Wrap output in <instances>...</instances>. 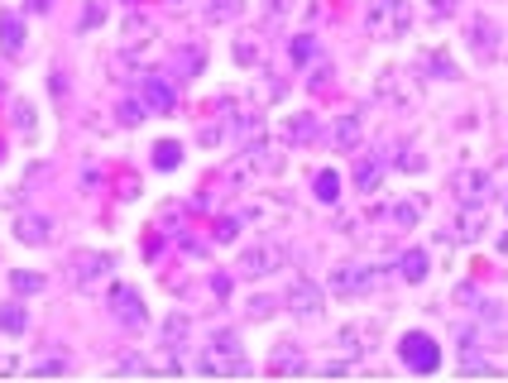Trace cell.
<instances>
[{"instance_id":"1","label":"cell","mask_w":508,"mask_h":383,"mask_svg":"<svg viewBox=\"0 0 508 383\" xmlns=\"http://www.w3.org/2000/svg\"><path fill=\"white\" fill-rule=\"evenodd\" d=\"M365 29L374 38H384V44L403 38L412 29V0H369L365 5Z\"/></svg>"},{"instance_id":"2","label":"cell","mask_w":508,"mask_h":383,"mask_svg":"<svg viewBox=\"0 0 508 383\" xmlns=\"http://www.w3.org/2000/svg\"><path fill=\"white\" fill-rule=\"evenodd\" d=\"M399 355H403V364L412 374H437L441 369V345L431 340L427 331H408L399 340Z\"/></svg>"},{"instance_id":"3","label":"cell","mask_w":508,"mask_h":383,"mask_svg":"<svg viewBox=\"0 0 508 383\" xmlns=\"http://www.w3.org/2000/svg\"><path fill=\"white\" fill-rule=\"evenodd\" d=\"M284 264H288V249L278 244V240H254V244L240 254V274H244V278H269V274H278Z\"/></svg>"},{"instance_id":"4","label":"cell","mask_w":508,"mask_h":383,"mask_svg":"<svg viewBox=\"0 0 508 383\" xmlns=\"http://www.w3.org/2000/svg\"><path fill=\"white\" fill-rule=\"evenodd\" d=\"M379 287V268H369V264H336L331 268V293H341V297H365Z\"/></svg>"},{"instance_id":"5","label":"cell","mask_w":508,"mask_h":383,"mask_svg":"<svg viewBox=\"0 0 508 383\" xmlns=\"http://www.w3.org/2000/svg\"><path fill=\"white\" fill-rule=\"evenodd\" d=\"M140 101L149 106V115H168L178 106V87L163 72H140Z\"/></svg>"},{"instance_id":"6","label":"cell","mask_w":508,"mask_h":383,"mask_svg":"<svg viewBox=\"0 0 508 383\" xmlns=\"http://www.w3.org/2000/svg\"><path fill=\"white\" fill-rule=\"evenodd\" d=\"M110 316H116L125 331H140V326L149 321V312H144V297H140V287H130V283H120V287H110Z\"/></svg>"},{"instance_id":"7","label":"cell","mask_w":508,"mask_h":383,"mask_svg":"<svg viewBox=\"0 0 508 383\" xmlns=\"http://www.w3.org/2000/svg\"><path fill=\"white\" fill-rule=\"evenodd\" d=\"M451 192H456L461 206H484L489 192H494V178H489L484 168H461L456 178H451Z\"/></svg>"},{"instance_id":"8","label":"cell","mask_w":508,"mask_h":383,"mask_svg":"<svg viewBox=\"0 0 508 383\" xmlns=\"http://www.w3.org/2000/svg\"><path fill=\"white\" fill-rule=\"evenodd\" d=\"M110 254H97V249H82V254H72V268H67V278L72 287H97L106 274H110Z\"/></svg>"},{"instance_id":"9","label":"cell","mask_w":508,"mask_h":383,"mask_svg":"<svg viewBox=\"0 0 508 383\" xmlns=\"http://www.w3.org/2000/svg\"><path fill=\"white\" fill-rule=\"evenodd\" d=\"M288 306H293V316L316 321V316H322V306H327L322 283H312V278H297V283L288 287Z\"/></svg>"},{"instance_id":"10","label":"cell","mask_w":508,"mask_h":383,"mask_svg":"<svg viewBox=\"0 0 508 383\" xmlns=\"http://www.w3.org/2000/svg\"><path fill=\"white\" fill-rule=\"evenodd\" d=\"M360 134H365V120H360V115H336V125H331V149L336 153H355V149H360Z\"/></svg>"},{"instance_id":"11","label":"cell","mask_w":508,"mask_h":383,"mask_svg":"<svg viewBox=\"0 0 508 383\" xmlns=\"http://www.w3.org/2000/svg\"><path fill=\"white\" fill-rule=\"evenodd\" d=\"M25 19L15 10H0V48H5V57H25Z\"/></svg>"},{"instance_id":"12","label":"cell","mask_w":508,"mask_h":383,"mask_svg":"<svg viewBox=\"0 0 508 383\" xmlns=\"http://www.w3.org/2000/svg\"><path fill=\"white\" fill-rule=\"evenodd\" d=\"M197 369L202 374H244V369H250V359L231 355V350H212V345H206V355L197 359Z\"/></svg>"},{"instance_id":"13","label":"cell","mask_w":508,"mask_h":383,"mask_svg":"<svg viewBox=\"0 0 508 383\" xmlns=\"http://www.w3.org/2000/svg\"><path fill=\"white\" fill-rule=\"evenodd\" d=\"M374 340H379V326H374V321H355V326H346V331H341V345H346L350 355L374 350Z\"/></svg>"},{"instance_id":"14","label":"cell","mask_w":508,"mask_h":383,"mask_svg":"<svg viewBox=\"0 0 508 383\" xmlns=\"http://www.w3.org/2000/svg\"><path fill=\"white\" fill-rule=\"evenodd\" d=\"M15 235L25 244H48V221L34 216V211H20V216H15Z\"/></svg>"},{"instance_id":"15","label":"cell","mask_w":508,"mask_h":383,"mask_svg":"<svg viewBox=\"0 0 508 383\" xmlns=\"http://www.w3.org/2000/svg\"><path fill=\"white\" fill-rule=\"evenodd\" d=\"M470 48L475 53H494L499 48V25L494 19H470Z\"/></svg>"},{"instance_id":"16","label":"cell","mask_w":508,"mask_h":383,"mask_svg":"<svg viewBox=\"0 0 508 383\" xmlns=\"http://www.w3.org/2000/svg\"><path fill=\"white\" fill-rule=\"evenodd\" d=\"M484 230H489L484 206H465V211H461V221H456V240H480Z\"/></svg>"},{"instance_id":"17","label":"cell","mask_w":508,"mask_h":383,"mask_svg":"<svg viewBox=\"0 0 508 383\" xmlns=\"http://www.w3.org/2000/svg\"><path fill=\"white\" fill-rule=\"evenodd\" d=\"M312 192H316V202L336 206V202H341V172H336V168H322V172L312 178Z\"/></svg>"},{"instance_id":"18","label":"cell","mask_w":508,"mask_h":383,"mask_svg":"<svg viewBox=\"0 0 508 383\" xmlns=\"http://www.w3.org/2000/svg\"><path fill=\"white\" fill-rule=\"evenodd\" d=\"M355 182H360V192H379V182H384V159H360V163H355Z\"/></svg>"},{"instance_id":"19","label":"cell","mask_w":508,"mask_h":383,"mask_svg":"<svg viewBox=\"0 0 508 383\" xmlns=\"http://www.w3.org/2000/svg\"><path fill=\"white\" fill-rule=\"evenodd\" d=\"M399 278H408V283H422L427 278V254H422V249H408V254H399Z\"/></svg>"},{"instance_id":"20","label":"cell","mask_w":508,"mask_h":383,"mask_svg":"<svg viewBox=\"0 0 508 383\" xmlns=\"http://www.w3.org/2000/svg\"><path fill=\"white\" fill-rule=\"evenodd\" d=\"M244 0H206V19L212 25H231V19H240Z\"/></svg>"},{"instance_id":"21","label":"cell","mask_w":508,"mask_h":383,"mask_svg":"<svg viewBox=\"0 0 508 383\" xmlns=\"http://www.w3.org/2000/svg\"><path fill=\"white\" fill-rule=\"evenodd\" d=\"M197 67H202V48H197V44H187L182 57H173V72H178L173 82H187V77H197Z\"/></svg>"},{"instance_id":"22","label":"cell","mask_w":508,"mask_h":383,"mask_svg":"<svg viewBox=\"0 0 508 383\" xmlns=\"http://www.w3.org/2000/svg\"><path fill=\"white\" fill-rule=\"evenodd\" d=\"M393 221H399L403 230H412V225L422 221V197H403L399 206H393Z\"/></svg>"},{"instance_id":"23","label":"cell","mask_w":508,"mask_h":383,"mask_svg":"<svg viewBox=\"0 0 508 383\" xmlns=\"http://www.w3.org/2000/svg\"><path fill=\"white\" fill-rule=\"evenodd\" d=\"M284 134H288V140H293V144H307V140H312V134H316V115H293V120H288V129H284Z\"/></svg>"},{"instance_id":"24","label":"cell","mask_w":508,"mask_h":383,"mask_svg":"<svg viewBox=\"0 0 508 383\" xmlns=\"http://www.w3.org/2000/svg\"><path fill=\"white\" fill-rule=\"evenodd\" d=\"M182 163V144H173V140H163V144H154V168H178Z\"/></svg>"},{"instance_id":"25","label":"cell","mask_w":508,"mask_h":383,"mask_svg":"<svg viewBox=\"0 0 508 383\" xmlns=\"http://www.w3.org/2000/svg\"><path fill=\"white\" fill-rule=\"evenodd\" d=\"M288 53L297 57V63H312V57L322 53V48H316V38H312V34H297L293 44H288Z\"/></svg>"},{"instance_id":"26","label":"cell","mask_w":508,"mask_h":383,"mask_svg":"<svg viewBox=\"0 0 508 383\" xmlns=\"http://www.w3.org/2000/svg\"><path fill=\"white\" fill-rule=\"evenodd\" d=\"M0 326H5L10 336H25V326H29V316L20 312V306H0Z\"/></svg>"},{"instance_id":"27","label":"cell","mask_w":508,"mask_h":383,"mask_svg":"<svg viewBox=\"0 0 508 383\" xmlns=\"http://www.w3.org/2000/svg\"><path fill=\"white\" fill-rule=\"evenodd\" d=\"M34 115H39V110H34L29 101H20V106H15V115H10V120H15V129H20V134H34V125H39V120H34Z\"/></svg>"},{"instance_id":"28","label":"cell","mask_w":508,"mask_h":383,"mask_svg":"<svg viewBox=\"0 0 508 383\" xmlns=\"http://www.w3.org/2000/svg\"><path fill=\"white\" fill-rule=\"evenodd\" d=\"M149 34H154V25H149V19H130V25H125V38H130V48H144L149 44Z\"/></svg>"},{"instance_id":"29","label":"cell","mask_w":508,"mask_h":383,"mask_svg":"<svg viewBox=\"0 0 508 383\" xmlns=\"http://www.w3.org/2000/svg\"><path fill=\"white\" fill-rule=\"evenodd\" d=\"M288 369H303V355H297V350H278L274 355V374H288Z\"/></svg>"},{"instance_id":"30","label":"cell","mask_w":508,"mask_h":383,"mask_svg":"<svg viewBox=\"0 0 508 383\" xmlns=\"http://www.w3.org/2000/svg\"><path fill=\"white\" fill-rule=\"evenodd\" d=\"M182 336H187V316L173 312V316H168V326H163V340H168V345H178Z\"/></svg>"},{"instance_id":"31","label":"cell","mask_w":508,"mask_h":383,"mask_svg":"<svg viewBox=\"0 0 508 383\" xmlns=\"http://www.w3.org/2000/svg\"><path fill=\"white\" fill-rule=\"evenodd\" d=\"M144 115H149V106H144V101H120V120H125V125H140Z\"/></svg>"},{"instance_id":"32","label":"cell","mask_w":508,"mask_h":383,"mask_svg":"<svg viewBox=\"0 0 508 383\" xmlns=\"http://www.w3.org/2000/svg\"><path fill=\"white\" fill-rule=\"evenodd\" d=\"M10 283H15V293H44V278L39 274H15Z\"/></svg>"},{"instance_id":"33","label":"cell","mask_w":508,"mask_h":383,"mask_svg":"<svg viewBox=\"0 0 508 383\" xmlns=\"http://www.w3.org/2000/svg\"><path fill=\"white\" fill-rule=\"evenodd\" d=\"M427 67L437 72V77H446V82L456 77V63H451V57H441V53H427Z\"/></svg>"},{"instance_id":"34","label":"cell","mask_w":508,"mask_h":383,"mask_svg":"<svg viewBox=\"0 0 508 383\" xmlns=\"http://www.w3.org/2000/svg\"><path fill=\"white\" fill-rule=\"evenodd\" d=\"M235 63H244V67L259 63V44H250V38H240V44H235Z\"/></svg>"},{"instance_id":"35","label":"cell","mask_w":508,"mask_h":383,"mask_svg":"<svg viewBox=\"0 0 508 383\" xmlns=\"http://www.w3.org/2000/svg\"><path fill=\"white\" fill-rule=\"evenodd\" d=\"M264 15L269 19H288L293 15V0H264Z\"/></svg>"},{"instance_id":"36","label":"cell","mask_w":508,"mask_h":383,"mask_svg":"<svg viewBox=\"0 0 508 383\" xmlns=\"http://www.w3.org/2000/svg\"><path fill=\"white\" fill-rule=\"evenodd\" d=\"M244 312L259 321V316H269V312H274V302H269V297H250V302H244Z\"/></svg>"},{"instance_id":"37","label":"cell","mask_w":508,"mask_h":383,"mask_svg":"<svg viewBox=\"0 0 508 383\" xmlns=\"http://www.w3.org/2000/svg\"><path fill=\"white\" fill-rule=\"evenodd\" d=\"M212 235H216V240H221V244H231V240H235V235H240V225H235V221H221V225H216V230H212Z\"/></svg>"},{"instance_id":"38","label":"cell","mask_w":508,"mask_h":383,"mask_svg":"<svg viewBox=\"0 0 508 383\" xmlns=\"http://www.w3.org/2000/svg\"><path fill=\"white\" fill-rule=\"evenodd\" d=\"M461 0H431V15H456Z\"/></svg>"},{"instance_id":"39","label":"cell","mask_w":508,"mask_h":383,"mask_svg":"<svg viewBox=\"0 0 508 383\" xmlns=\"http://www.w3.org/2000/svg\"><path fill=\"white\" fill-rule=\"evenodd\" d=\"M97 19H106V10H101V5H87V15H82V29H91Z\"/></svg>"},{"instance_id":"40","label":"cell","mask_w":508,"mask_h":383,"mask_svg":"<svg viewBox=\"0 0 508 383\" xmlns=\"http://www.w3.org/2000/svg\"><path fill=\"white\" fill-rule=\"evenodd\" d=\"M48 5H53V0H29V10H34V15H48Z\"/></svg>"},{"instance_id":"41","label":"cell","mask_w":508,"mask_h":383,"mask_svg":"<svg viewBox=\"0 0 508 383\" xmlns=\"http://www.w3.org/2000/svg\"><path fill=\"white\" fill-rule=\"evenodd\" d=\"M168 5H187V0H168Z\"/></svg>"},{"instance_id":"42","label":"cell","mask_w":508,"mask_h":383,"mask_svg":"<svg viewBox=\"0 0 508 383\" xmlns=\"http://www.w3.org/2000/svg\"><path fill=\"white\" fill-rule=\"evenodd\" d=\"M0 159H5V144H0Z\"/></svg>"}]
</instances>
